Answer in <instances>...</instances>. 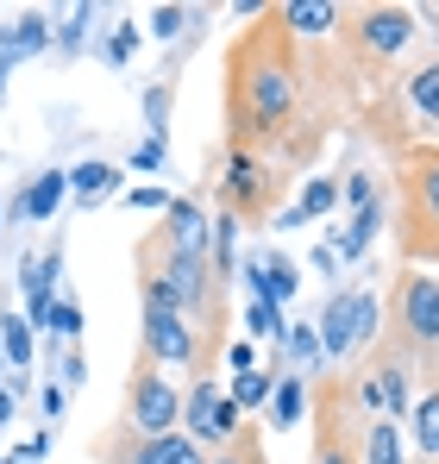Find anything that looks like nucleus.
<instances>
[{"mask_svg": "<svg viewBox=\"0 0 439 464\" xmlns=\"http://www.w3.org/2000/svg\"><path fill=\"white\" fill-rule=\"evenodd\" d=\"M408 251L439 257V151L408 163Z\"/></svg>", "mask_w": 439, "mask_h": 464, "instance_id": "f257e3e1", "label": "nucleus"}, {"mask_svg": "<svg viewBox=\"0 0 439 464\" xmlns=\"http://www.w3.org/2000/svg\"><path fill=\"white\" fill-rule=\"evenodd\" d=\"M57 270H63V257H57V251H51V257H38V264H32V257L19 264V289H25V326H51V308H57V295H51V289H57Z\"/></svg>", "mask_w": 439, "mask_h": 464, "instance_id": "f03ea898", "label": "nucleus"}, {"mask_svg": "<svg viewBox=\"0 0 439 464\" xmlns=\"http://www.w3.org/2000/svg\"><path fill=\"white\" fill-rule=\"evenodd\" d=\"M283 113H289V70L258 63L251 70V132H270Z\"/></svg>", "mask_w": 439, "mask_h": 464, "instance_id": "7ed1b4c3", "label": "nucleus"}, {"mask_svg": "<svg viewBox=\"0 0 439 464\" xmlns=\"http://www.w3.org/2000/svg\"><path fill=\"white\" fill-rule=\"evenodd\" d=\"M402 326L415 333V339H439V276H408V289H402Z\"/></svg>", "mask_w": 439, "mask_h": 464, "instance_id": "20e7f679", "label": "nucleus"}, {"mask_svg": "<svg viewBox=\"0 0 439 464\" xmlns=\"http://www.w3.org/2000/svg\"><path fill=\"white\" fill-rule=\"evenodd\" d=\"M245 270H251V295H258V302H270V308H283V302L295 295V283H301V276H295V264H289V257H277V251L251 257Z\"/></svg>", "mask_w": 439, "mask_h": 464, "instance_id": "39448f33", "label": "nucleus"}, {"mask_svg": "<svg viewBox=\"0 0 439 464\" xmlns=\"http://www.w3.org/2000/svg\"><path fill=\"white\" fill-rule=\"evenodd\" d=\"M132 408H139V427H145L151 440H157L163 427H176V389L163 383V377H139V395H132Z\"/></svg>", "mask_w": 439, "mask_h": 464, "instance_id": "423d86ee", "label": "nucleus"}, {"mask_svg": "<svg viewBox=\"0 0 439 464\" xmlns=\"http://www.w3.org/2000/svg\"><path fill=\"white\" fill-rule=\"evenodd\" d=\"M145 326H151V352H157V358L182 364V358L195 352V339H189V326H182V308H151Z\"/></svg>", "mask_w": 439, "mask_h": 464, "instance_id": "0eeeda50", "label": "nucleus"}, {"mask_svg": "<svg viewBox=\"0 0 439 464\" xmlns=\"http://www.w3.org/2000/svg\"><path fill=\"white\" fill-rule=\"evenodd\" d=\"M408 32H415V19L402 13V6H376V13H365V44L370 51H402L408 44Z\"/></svg>", "mask_w": 439, "mask_h": 464, "instance_id": "6e6552de", "label": "nucleus"}, {"mask_svg": "<svg viewBox=\"0 0 439 464\" xmlns=\"http://www.w3.org/2000/svg\"><path fill=\"white\" fill-rule=\"evenodd\" d=\"M63 195H70V169H44V176L19 195V214H25V220H51V214L63 208Z\"/></svg>", "mask_w": 439, "mask_h": 464, "instance_id": "1a4fd4ad", "label": "nucleus"}, {"mask_svg": "<svg viewBox=\"0 0 439 464\" xmlns=\"http://www.w3.org/2000/svg\"><path fill=\"white\" fill-rule=\"evenodd\" d=\"M314 339H320L327 358H346V352H352V295H333V302L320 308V333H314Z\"/></svg>", "mask_w": 439, "mask_h": 464, "instance_id": "9d476101", "label": "nucleus"}, {"mask_svg": "<svg viewBox=\"0 0 439 464\" xmlns=\"http://www.w3.org/2000/svg\"><path fill=\"white\" fill-rule=\"evenodd\" d=\"M170 232H176V251L182 257H201V238H208V220L195 201H170Z\"/></svg>", "mask_w": 439, "mask_h": 464, "instance_id": "9b49d317", "label": "nucleus"}, {"mask_svg": "<svg viewBox=\"0 0 439 464\" xmlns=\"http://www.w3.org/2000/svg\"><path fill=\"white\" fill-rule=\"evenodd\" d=\"M70 188H75V201L88 208V201H101V195L120 188V169L113 163H82V169H70Z\"/></svg>", "mask_w": 439, "mask_h": 464, "instance_id": "f8f14e48", "label": "nucleus"}, {"mask_svg": "<svg viewBox=\"0 0 439 464\" xmlns=\"http://www.w3.org/2000/svg\"><path fill=\"white\" fill-rule=\"evenodd\" d=\"M132 464H201V452H195V440H182V433H157Z\"/></svg>", "mask_w": 439, "mask_h": 464, "instance_id": "ddd939ff", "label": "nucleus"}, {"mask_svg": "<svg viewBox=\"0 0 439 464\" xmlns=\"http://www.w3.org/2000/svg\"><path fill=\"white\" fill-rule=\"evenodd\" d=\"M0 358H6L13 371L32 364V326H25V314H6V320H0Z\"/></svg>", "mask_w": 439, "mask_h": 464, "instance_id": "4468645a", "label": "nucleus"}, {"mask_svg": "<svg viewBox=\"0 0 439 464\" xmlns=\"http://www.w3.org/2000/svg\"><path fill=\"white\" fill-rule=\"evenodd\" d=\"M301 408H307L301 377H283V383L270 389V427H295V420H301Z\"/></svg>", "mask_w": 439, "mask_h": 464, "instance_id": "2eb2a0df", "label": "nucleus"}, {"mask_svg": "<svg viewBox=\"0 0 439 464\" xmlns=\"http://www.w3.org/2000/svg\"><path fill=\"white\" fill-rule=\"evenodd\" d=\"M0 44H6V51H44V44H51V25H44L38 13H25V19H13V25L0 32Z\"/></svg>", "mask_w": 439, "mask_h": 464, "instance_id": "dca6fc26", "label": "nucleus"}, {"mask_svg": "<svg viewBox=\"0 0 439 464\" xmlns=\"http://www.w3.org/2000/svg\"><path fill=\"white\" fill-rule=\"evenodd\" d=\"M365 464H402V433H395V420H376L365 433Z\"/></svg>", "mask_w": 439, "mask_h": 464, "instance_id": "f3484780", "label": "nucleus"}, {"mask_svg": "<svg viewBox=\"0 0 439 464\" xmlns=\"http://www.w3.org/2000/svg\"><path fill=\"white\" fill-rule=\"evenodd\" d=\"M415 446L427 459H439V395H421L415 401Z\"/></svg>", "mask_w": 439, "mask_h": 464, "instance_id": "a211bd4d", "label": "nucleus"}, {"mask_svg": "<svg viewBox=\"0 0 439 464\" xmlns=\"http://www.w3.org/2000/svg\"><path fill=\"white\" fill-rule=\"evenodd\" d=\"M339 208V182L333 176H314L307 188H301V220H314V214H333Z\"/></svg>", "mask_w": 439, "mask_h": 464, "instance_id": "6ab92c4d", "label": "nucleus"}, {"mask_svg": "<svg viewBox=\"0 0 439 464\" xmlns=\"http://www.w3.org/2000/svg\"><path fill=\"white\" fill-rule=\"evenodd\" d=\"M283 19H289L295 32H327L333 25V6L327 0H295V6H283Z\"/></svg>", "mask_w": 439, "mask_h": 464, "instance_id": "aec40b11", "label": "nucleus"}, {"mask_svg": "<svg viewBox=\"0 0 439 464\" xmlns=\"http://www.w3.org/2000/svg\"><path fill=\"white\" fill-rule=\"evenodd\" d=\"M408 94H415V107H421L427 120H439V63H427V70H415V82H408Z\"/></svg>", "mask_w": 439, "mask_h": 464, "instance_id": "412c9836", "label": "nucleus"}, {"mask_svg": "<svg viewBox=\"0 0 439 464\" xmlns=\"http://www.w3.org/2000/svg\"><path fill=\"white\" fill-rule=\"evenodd\" d=\"M232 251H239V220L226 214V220H214V270L220 276H232Z\"/></svg>", "mask_w": 439, "mask_h": 464, "instance_id": "4be33fe9", "label": "nucleus"}, {"mask_svg": "<svg viewBox=\"0 0 439 464\" xmlns=\"http://www.w3.org/2000/svg\"><path fill=\"white\" fill-rule=\"evenodd\" d=\"M245 320H251L258 339H283V333H289V326H283V308H270V302H258V295H251V314H245Z\"/></svg>", "mask_w": 439, "mask_h": 464, "instance_id": "5701e85b", "label": "nucleus"}, {"mask_svg": "<svg viewBox=\"0 0 439 464\" xmlns=\"http://www.w3.org/2000/svg\"><path fill=\"white\" fill-rule=\"evenodd\" d=\"M270 371H245V377H239V395H232V401H239V408H251V401H270Z\"/></svg>", "mask_w": 439, "mask_h": 464, "instance_id": "b1692460", "label": "nucleus"}, {"mask_svg": "<svg viewBox=\"0 0 439 464\" xmlns=\"http://www.w3.org/2000/svg\"><path fill=\"white\" fill-rule=\"evenodd\" d=\"M370 333H376V302L370 295H352V345H365Z\"/></svg>", "mask_w": 439, "mask_h": 464, "instance_id": "393cba45", "label": "nucleus"}, {"mask_svg": "<svg viewBox=\"0 0 439 464\" xmlns=\"http://www.w3.org/2000/svg\"><path fill=\"white\" fill-rule=\"evenodd\" d=\"M239 427V401H214V414H208V427H201V440H226Z\"/></svg>", "mask_w": 439, "mask_h": 464, "instance_id": "a878e982", "label": "nucleus"}, {"mask_svg": "<svg viewBox=\"0 0 439 464\" xmlns=\"http://www.w3.org/2000/svg\"><path fill=\"white\" fill-rule=\"evenodd\" d=\"M214 401H220V395H214V383H201L195 395H189V427H195V433L208 427V414H214Z\"/></svg>", "mask_w": 439, "mask_h": 464, "instance_id": "bb28decb", "label": "nucleus"}, {"mask_svg": "<svg viewBox=\"0 0 439 464\" xmlns=\"http://www.w3.org/2000/svg\"><path fill=\"white\" fill-rule=\"evenodd\" d=\"M226 195L251 201V195H258V169H251V163H232V176H226Z\"/></svg>", "mask_w": 439, "mask_h": 464, "instance_id": "cd10ccee", "label": "nucleus"}, {"mask_svg": "<svg viewBox=\"0 0 439 464\" xmlns=\"http://www.w3.org/2000/svg\"><path fill=\"white\" fill-rule=\"evenodd\" d=\"M51 333H57V339H75V333H82V308L57 302V308H51Z\"/></svg>", "mask_w": 439, "mask_h": 464, "instance_id": "c85d7f7f", "label": "nucleus"}, {"mask_svg": "<svg viewBox=\"0 0 439 464\" xmlns=\"http://www.w3.org/2000/svg\"><path fill=\"white\" fill-rule=\"evenodd\" d=\"M289 352H295V364H314V358H320V339H314L307 326H289Z\"/></svg>", "mask_w": 439, "mask_h": 464, "instance_id": "c756f323", "label": "nucleus"}, {"mask_svg": "<svg viewBox=\"0 0 439 464\" xmlns=\"http://www.w3.org/2000/svg\"><path fill=\"white\" fill-rule=\"evenodd\" d=\"M132 51H139V32H132V25H120V38H113V44H107V63H113V70H120V63H126V57H132Z\"/></svg>", "mask_w": 439, "mask_h": 464, "instance_id": "7c9ffc66", "label": "nucleus"}, {"mask_svg": "<svg viewBox=\"0 0 439 464\" xmlns=\"http://www.w3.org/2000/svg\"><path fill=\"white\" fill-rule=\"evenodd\" d=\"M88 19H94V6H75L70 25H63V44H82V38H88Z\"/></svg>", "mask_w": 439, "mask_h": 464, "instance_id": "2f4dec72", "label": "nucleus"}, {"mask_svg": "<svg viewBox=\"0 0 439 464\" xmlns=\"http://www.w3.org/2000/svg\"><path fill=\"white\" fill-rule=\"evenodd\" d=\"M132 163H139V169H157V163H163V139L151 132L145 145H139V157H132Z\"/></svg>", "mask_w": 439, "mask_h": 464, "instance_id": "473e14b6", "label": "nucleus"}, {"mask_svg": "<svg viewBox=\"0 0 439 464\" xmlns=\"http://www.w3.org/2000/svg\"><path fill=\"white\" fill-rule=\"evenodd\" d=\"M132 208H139V214H151V208L170 214V195H157V188H132Z\"/></svg>", "mask_w": 439, "mask_h": 464, "instance_id": "72a5a7b5", "label": "nucleus"}, {"mask_svg": "<svg viewBox=\"0 0 439 464\" xmlns=\"http://www.w3.org/2000/svg\"><path fill=\"white\" fill-rule=\"evenodd\" d=\"M82 377H88V358H75V352H70V358H63V383L82 389Z\"/></svg>", "mask_w": 439, "mask_h": 464, "instance_id": "f704fd0d", "label": "nucleus"}, {"mask_svg": "<svg viewBox=\"0 0 439 464\" xmlns=\"http://www.w3.org/2000/svg\"><path fill=\"white\" fill-rule=\"evenodd\" d=\"M157 32H163V38H176V32H182V13H176V6H163V13H157Z\"/></svg>", "mask_w": 439, "mask_h": 464, "instance_id": "c9c22d12", "label": "nucleus"}, {"mask_svg": "<svg viewBox=\"0 0 439 464\" xmlns=\"http://www.w3.org/2000/svg\"><path fill=\"white\" fill-rule=\"evenodd\" d=\"M6 414H13V389H0V427H6Z\"/></svg>", "mask_w": 439, "mask_h": 464, "instance_id": "e433bc0d", "label": "nucleus"}, {"mask_svg": "<svg viewBox=\"0 0 439 464\" xmlns=\"http://www.w3.org/2000/svg\"><path fill=\"white\" fill-rule=\"evenodd\" d=\"M0 88H6V57H0Z\"/></svg>", "mask_w": 439, "mask_h": 464, "instance_id": "4c0bfd02", "label": "nucleus"}, {"mask_svg": "<svg viewBox=\"0 0 439 464\" xmlns=\"http://www.w3.org/2000/svg\"><path fill=\"white\" fill-rule=\"evenodd\" d=\"M320 464H346V459H339V452H333V459H320Z\"/></svg>", "mask_w": 439, "mask_h": 464, "instance_id": "58836bf2", "label": "nucleus"}, {"mask_svg": "<svg viewBox=\"0 0 439 464\" xmlns=\"http://www.w3.org/2000/svg\"><path fill=\"white\" fill-rule=\"evenodd\" d=\"M220 464H239V459H220Z\"/></svg>", "mask_w": 439, "mask_h": 464, "instance_id": "ea45409f", "label": "nucleus"}, {"mask_svg": "<svg viewBox=\"0 0 439 464\" xmlns=\"http://www.w3.org/2000/svg\"><path fill=\"white\" fill-rule=\"evenodd\" d=\"M0 364H6V358H0Z\"/></svg>", "mask_w": 439, "mask_h": 464, "instance_id": "a19ab883", "label": "nucleus"}]
</instances>
